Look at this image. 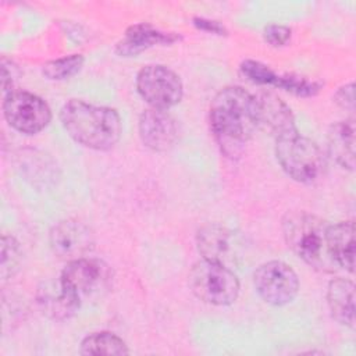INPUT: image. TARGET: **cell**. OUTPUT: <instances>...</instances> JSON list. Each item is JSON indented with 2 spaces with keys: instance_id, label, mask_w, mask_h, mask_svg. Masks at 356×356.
I'll return each instance as SVG.
<instances>
[{
  "instance_id": "cell-16",
  "label": "cell",
  "mask_w": 356,
  "mask_h": 356,
  "mask_svg": "<svg viewBox=\"0 0 356 356\" xmlns=\"http://www.w3.org/2000/svg\"><path fill=\"white\" fill-rule=\"evenodd\" d=\"M330 156L342 168H355V121H338L328 131Z\"/></svg>"
},
{
  "instance_id": "cell-1",
  "label": "cell",
  "mask_w": 356,
  "mask_h": 356,
  "mask_svg": "<svg viewBox=\"0 0 356 356\" xmlns=\"http://www.w3.org/2000/svg\"><path fill=\"white\" fill-rule=\"evenodd\" d=\"M210 127L221 150L238 156L257 128L254 96L241 86L221 89L210 104Z\"/></svg>"
},
{
  "instance_id": "cell-5",
  "label": "cell",
  "mask_w": 356,
  "mask_h": 356,
  "mask_svg": "<svg viewBox=\"0 0 356 356\" xmlns=\"http://www.w3.org/2000/svg\"><path fill=\"white\" fill-rule=\"evenodd\" d=\"M189 286L200 300L216 306L231 305L239 295V281L234 271L206 259L192 267Z\"/></svg>"
},
{
  "instance_id": "cell-25",
  "label": "cell",
  "mask_w": 356,
  "mask_h": 356,
  "mask_svg": "<svg viewBox=\"0 0 356 356\" xmlns=\"http://www.w3.org/2000/svg\"><path fill=\"white\" fill-rule=\"evenodd\" d=\"M15 72H17V68L15 65H13L11 63L7 64L6 58L1 60V86H3V92H4V96H7L8 93L14 92L11 88L15 82Z\"/></svg>"
},
{
  "instance_id": "cell-20",
  "label": "cell",
  "mask_w": 356,
  "mask_h": 356,
  "mask_svg": "<svg viewBox=\"0 0 356 356\" xmlns=\"http://www.w3.org/2000/svg\"><path fill=\"white\" fill-rule=\"evenodd\" d=\"M82 65H83V57L81 54H71L67 57L47 61L43 65L42 72L47 79L64 81L78 74Z\"/></svg>"
},
{
  "instance_id": "cell-9",
  "label": "cell",
  "mask_w": 356,
  "mask_h": 356,
  "mask_svg": "<svg viewBox=\"0 0 356 356\" xmlns=\"http://www.w3.org/2000/svg\"><path fill=\"white\" fill-rule=\"evenodd\" d=\"M253 282L264 302L274 306H284L292 302L299 291L296 273L288 264L278 260L261 264L254 271Z\"/></svg>"
},
{
  "instance_id": "cell-4",
  "label": "cell",
  "mask_w": 356,
  "mask_h": 356,
  "mask_svg": "<svg viewBox=\"0 0 356 356\" xmlns=\"http://www.w3.org/2000/svg\"><path fill=\"white\" fill-rule=\"evenodd\" d=\"M275 140L277 160L292 179L313 184L321 178L325 171V157L316 142L299 132Z\"/></svg>"
},
{
  "instance_id": "cell-18",
  "label": "cell",
  "mask_w": 356,
  "mask_h": 356,
  "mask_svg": "<svg viewBox=\"0 0 356 356\" xmlns=\"http://www.w3.org/2000/svg\"><path fill=\"white\" fill-rule=\"evenodd\" d=\"M328 246L337 267L353 273L355 267V224L341 221L328 227Z\"/></svg>"
},
{
  "instance_id": "cell-12",
  "label": "cell",
  "mask_w": 356,
  "mask_h": 356,
  "mask_svg": "<svg viewBox=\"0 0 356 356\" xmlns=\"http://www.w3.org/2000/svg\"><path fill=\"white\" fill-rule=\"evenodd\" d=\"M139 135L146 147L153 152H165L178 139V125L167 110L149 108L140 114Z\"/></svg>"
},
{
  "instance_id": "cell-7",
  "label": "cell",
  "mask_w": 356,
  "mask_h": 356,
  "mask_svg": "<svg viewBox=\"0 0 356 356\" xmlns=\"http://www.w3.org/2000/svg\"><path fill=\"white\" fill-rule=\"evenodd\" d=\"M139 95L152 108L167 110L178 104L184 95L179 76L164 65H146L136 76Z\"/></svg>"
},
{
  "instance_id": "cell-11",
  "label": "cell",
  "mask_w": 356,
  "mask_h": 356,
  "mask_svg": "<svg viewBox=\"0 0 356 356\" xmlns=\"http://www.w3.org/2000/svg\"><path fill=\"white\" fill-rule=\"evenodd\" d=\"M257 128L275 139L298 132L293 114L286 103L270 92L254 96Z\"/></svg>"
},
{
  "instance_id": "cell-26",
  "label": "cell",
  "mask_w": 356,
  "mask_h": 356,
  "mask_svg": "<svg viewBox=\"0 0 356 356\" xmlns=\"http://www.w3.org/2000/svg\"><path fill=\"white\" fill-rule=\"evenodd\" d=\"M335 103L341 106L342 108H348L353 111L355 107V96H353V83H348L342 86L337 93H335Z\"/></svg>"
},
{
  "instance_id": "cell-6",
  "label": "cell",
  "mask_w": 356,
  "mask_h": 356,
  "mask_svg": "<svg viewBox=\"0 0 356 356\" xmlns=\"http://www.w3.org/2000/svg\"><path fill=\"white\" fill-rule=\"evenodd\" d=\"M60 278L82 303L102 298L111 288L113 273L103 260L81 257L71 260Z\"/></svg>"
},
{
  "instance_id": "cell-21",
  "label": "cell",
  "mask_w": 356,
  "mask_h": 356,
  "mask_svg": "<svg viewBox=\"0 0 356 356\" xmlns=\"http://www.w3.org/2000/svg\"><path fill=\"white\" fill-rule=\"evenodd\" d=\"M22 252L19 243L13 238L3 235L1 238V277L4 280L13 277L21 264Z\"/></svg>"
},
{
  "instance_id": "cell-27",
  "label": "cell",
  "mask_w": 356,
  "mask_h": 356,
  "mask_svg": "<svg viewBox=\"0 0 356 356\" xmlns=\"http://www.w3.org/2000/svg\"><path fill=\"white\" fill-rule=\"evenodd\" d=\"M193 25L197 29L216 33V35H227V29L224 25H221L218 21L207 19V18H193Z\"/></svg>"
},
{
  "instance_id": "cell-3",
  "label": "cell",
  "mask_w": 356,
  "mask_h": 356,
  "mask_svg": "<svg viewBox=\"0 0 356 356\" xmlns=\"http://www.w3.org/2000/svg\"><path fill=\"white\" fill-rule=\"evenodd\" d=\"M328 227L324 220L306 211H291L282 221L284 238L293 253L324 273L338 268L328 246Z\"/></svg>"
},
{
  "instance_id": "cell-24",
  "label": "cell",
  "mask_w": 356,
  "mask_h": 356,
  "mask_svg": "<svg viewBox=\"0 0 356 356\" xmlns=\"http://www.w3.org/2000/svg\"><path fill=\"white\" fill-rule=\"evenodd\" d=\"M264 39L271 46H285L291 39V29L284 25L271 24L264 28Z\"/></svg>"
},
{
  "instance_id": "cell-17",
  "label": "cell",
  "mask_w": 356,
  "mask_h": 356,
  "mask_svg": "<svg viewBox=\"0 0 356 356\" xmlns=\"http://www.w3.org/2000/svg\"><path fill=\"white\" fill-rule=\"evenodd\" d=\"M327 302L332 317L348 327H355V285L345 278H335L330 282Z\"/></svg>"
},
{
  "instance_id": "cell-2",
  "label": "cell",
  "mask_w": 356,
  "mask_h": 356,
  "mask_svg": "<svg viewBox=\"0 0 356 356\" xmlns=\"http://www.w3.org/2000/svg\"><path fill=\"white\" fill-rule=\"evenodd\" d=\"M60 120L68 135L89 149L108 150L121 135V120L114 108L83 100L67 102L60 111Z\"/></svg>"
},
{
  "instance_id": "cell-10",
  "label": "cell",
  "mask_w": 356,
  "mask_h": 356,
  "mask_svg": "<svg viewBox=\"0 0 356 356\" xmlns=\"http://www.w3.org/2000/svg\"><path fill=\"white\" fill-rule=\"evenodd\" d=\"M95 246L92 229L78 220H64L57 222L50 231V248L64 260L86 257Z\"/></svg>"
},
{
  "instance_id": "cell-22",
  "label": "cell",
  "mask_w": 356,
  "mask_h": 356,
  "mask_svg": "<svg viewBox=\"0 0 356 356\" xmlns=\"http://www.w3.org/2000/svg\"><path fill=\"white\" fill-rule=\"evenodd\" d=\"M277 86L302 97L314 96L321 89L320 82L309 81L303 76H296V75H280Z\"/></svg>"
},
{
  "instance_id": "cell-15",
  "label": "cell",
  "mask_w": 356,
  "mask_h": 356,
  "mask_svg": "<svg viewBox=\"0 0 356 356\" xmlns=\"http://www.w3.org/2000/svg\"><path fill=\"white\" fill-rule=\"evenodd\" d=\"M234 245V234L221 225L210 224L197 232V249L206 260L225 264L231 259Z\"/></svg>"
},
{
  "instance_id": "cell-23",
  "label": "cell",
  "mask_w": 356,
  "mask_h": 356,
  "mask_svg": "<svg viewBox=\"0 0 356 356\" xmlns=\"http://www.w3.org/2000/svg\"><path fill=\"white\" fill-rule=\"evenodd\" d=\"M241 72L252 82L260 85H274L277 86L280 75L275 74L270 67L264 65L260 61L245 60L241 64Z\"/></svg>"
},
{
  "instance_id": "cell-8",
  "label": "cell",
  "mask_w": 356,
  "mask_h": 356,
  "mask_svg": "<svg viewBox=\"0 0 356 356\" xmlns=\"http://www.w3.org/2000/svg\"><path fill=\"white\" fill-rule=\"evenodd\" d=\"M3 111L14 129L29 135L44 129L51 118V111L43 99L21 90L4 96Z\"/></svg>"
},
{
  "instance_id": "cell-19",
  "label": "cell",
  "mask_w": 356,
  "mask_h": 356,
  "mask_svg": "<svg viewBox=\"0 0 356 356\" xmlns=\"http://www.w3.org/2000/svg\"><path fill=\"white\" fill-rule=\"evenodd\" d=\"M127 343L113 332H93L81 343L82 355H127Z\"/></svg>"
},
{
  "instance_id": "cell-14",
  "label": "cell",
  "mask_w": 356,
  "mask_h": 356,
  "mask_svg": "<svg viewBox=\"0 0 356 356\" xmlns=\"http://www.w3.org/2000/svg\"><path fill=\"white\" fill-rule=\"evenodd\" d=\"M179 40V35L174 32L160 31L150 24H136L127 29L124 39L117 44L115 51L122 57L136 56L140 51L157 46V44H171Z\"/></svg>"
},
{
  "instance_id": "cell-13",
  "label": "cell",
  "mask_w": 356,
  "mask_h": 356,
  "mask_svg": "<svg viewBox=\"0 0 356 356\" xmlns=\"http://www.w3.org/2000/svg\"><path fill=\"white\" fill-rule=\"evenodd\" d=\"M38 305L53 320L70 318L81 306L76 296L58 278L56 282H44L38 291Z\"/></svg>"
}]
</instances>
